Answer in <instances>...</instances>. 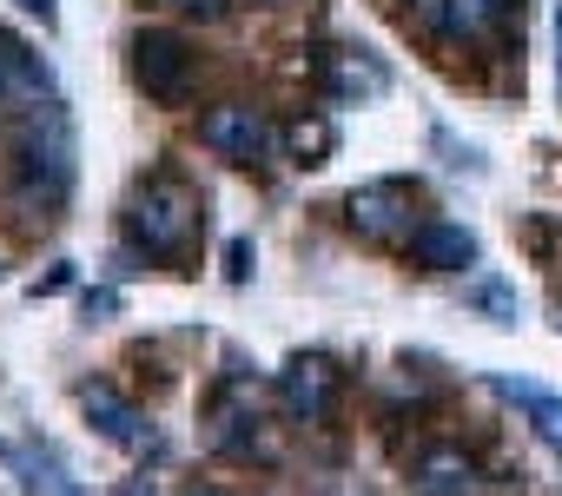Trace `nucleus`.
<instances>
[{"label":"nucleus","instance_id":"nucleus-1","mask_svg":"<svg viewBox=\"0 0 562 496\" xmlns=\"http://www.w3.org/2000/svg\"><path fill=\"white\" fill-rule=\"evenodd\" d=\"M74 192V126L67 113L47 100H34L21 139H14V179H8V199L21 218H54Z\"/></svg>","mask_w":562,"mask_h":496},{"label":"nucleus","instance_id":"nucleus-2","mask_svg":"<svg viewBox=\"0 0 562 496\" xmlns=\"http://www.w3.org/2000/svg\"><path fill=\"white\" fill-rule=\"evenodd\" d=\"M126 245L146 252V259H159V266L192 259V245H199V192L186 179H172V172L133 185V199H126Z\"/></svg>","mask_w":562,"mask_h":496},{"label":"nucleus","instance_id":"nucleus-3","mask_svg":"<svg viewBox=\"0 0 562 496\" xmlns=\"http://www.w3.org/2000/svg\"><path fill=\"white\" fill-rule=\"evenodd\" d=\"M192 47L179 41V34H166V27H146V34H133V87L146 93V100H159V106H179L186 93H192Z\"/></svg>","mask_w":562,"mask_h":496},{"label":"nucleus","instance_id":"nucleus-4","mask_svg":"<svg viewBox=\"0 0 562 496\" xmlns=\"http://www.w3.org/2000/svg\"><path fill=\"white\" fill-rule=\"evenodd\" d=\"M516 8H522V0H411V14H417L437 41H450V47L496 41V34L516 21Z\"/></svg>","mask_w":562,"mask_h":496},{"label":"nucleus","instance_id":"nucleus-5","mask_svg":"<svg viewBox=\"0 0 562 496\" xmlns=\"http://www.w3.org/2000/svg\"><path fill=\"white\" fill-rule=\"evenodd\" d=\"M345 218H351V232H358V238H378V245L411 238V232H417V192H411L404 179H371V185H351Z\"/></svg>","mask_w":562,"mask_h":496},{"label":"nucleus","instance_id":"nucleus-6","mask_svg":"<svg viewBox=\"0 0 562 496\" xmlns=\"http://www.w3.org/2000/svg\"><path fill=\"white\" fill-rule=\"evenodd\" d=\"M199 139H205L218 159H232V166H258V159H271V146H278L271 120H265L258 106H245V100L212 106V113L199 120Z\"/></svg>","mask_w":562,"mask_h":496},{"label":"nucleus","instance_id":"nucleus-7","mask_svg":"<svg viewBox=\"0 0 562 496\" xmlns=\"http://www.w3.org/2000/svg\"><path fill=\"white\" fill-rule=\"evenodd\" d=\"M338 364L331 358H292L285 371H278V397H285V410L299 417V424H325L331 410H338Z\"/></svg>","mask_w":562,"mask_h":496},{"label":"nucleus","instance_id":"nucleus-8","mask_svg":"<svg viewBox=\"0 0 562 496\" xmlns=\"http://www.w3.org/2000/svg\"><path fill=\"white\" fill-rule=\"evenodd\" d=\"M80 410H87V424H93L106 443H120V450H133V456H159V430H153L113 384H87V391H80Z\"/></svg>","mask_w":562,"mask_h":496},{"label":"nucleus","instance_id":"nucleus-9","mask_svg":"<svg viewBox=\"0 0 562 496\" xmlns=\"http://www.w3.org/2000/svg\"><path fill=\"white\" fill-rule=\"evenodd\" d=\"M318 80H325L331 100H378V93L391 87V74H384L364 47H331V54H318Z\"/></svg>","mask_w":562,"mask_h":496},{"label":"nucleus","instance_id":"nucleus-10","mask_svg":"<svg viewBox=\"0 0 562 496\" xmlns=\"http://www.w3.org/2000/svg\"><path fill=\"white\" fill-rule=\"evenodd\" d=\"M212 450L232 456V463L271 456V443H265V417H258L251 404H238V397H218V404H212Z\"/></svg>","mask_w":562,"mask_h":496},{"label":"nucleus","instance_id":"nucleus-11","mask_svg":"<svg viewBox=\"0 0 562 496\" xmlns=\"http://www.w3.org/2000/svg\"><path fill=\"white\" fill-rule=\"evenodd\" d=\"M404 245H411V259L430 266V272H463V266H476V238H470L463 225H450V218H417V232H411Z\"/></svg>","mask_w":562,"mask_h":496},{"label":"nucleus","instance_id":"nucleus-12","mask_svg":"<svg viewBox=\"0 0 562 496\" xmlns=\"http://www.w3.org/2000/svg\"><path fill=\"white\" fill-rule=\"evenodd\" d=\"M0 463L21 476V489H54V496H80V476L54 456V450H34L21 437H0Z\"/></svg>","mask_w":562,"mask_h":496},{"label":"nucleus","instance_id":"nucleus-13","mask_svg":"<svg viewBox=\"0 0 562 496\" xmlns=\"http://www.w3.org/2000/svg\"><path fill=\"white\" fill-rule=\"evenodd\" d=\"M490 391H496L503 404H516V410L536 424L542 443L562 450V397H555V391H542V384H529V377H509V371H490Z\"/></svg>","mask_w":562,"mask_h":496},{"label":"nucleus","instance_id":"nucleus-14","mask_svg":"<svg viewBox=\"0 0 562 496\" xmlns=\"http://www.w3.org/2000/svg\"><path fill=\"white\" fill-rule=\"evenodd\" d=\"M483 476H476V463L463 456V450H424L417 463H411V489H424V496H463V489H476Z\"/></svg>","mask_w":562,"mask_h":496},{"label":"nucleus","instance_id":"nucleus-15","mask_svg":"<svg viewBox=\"0 0 562 496\" xmlns=\"http://www.w3.org/2000/svg\"><path fill=\"white\" fill-rule=\"evenodd\" d=\"M41 93H47V67L21 41L0 34V106H21V100H41Z\"/></svg>","mask_w":562,"mask_h":496},{"label":"nucleus","instance_id":"nucleus-16","mask_svg":"<svg viewBox=\"0 0 562 496\" xmlns=\"http://www.w3.org/2000/svg\"><path fill=\"white\" fill-rule=\"evenodd\" d=\"M463 298L490 318V325H516L522 318V298H516V285L509 279H496V272H476L470 285H463Z\"/></svg>","mask_w":562,"mask_h":496},{"label":"nucleus","instance_id":"nucleus-17","mask_svg":"<svg viewBox=\"0 0 562 496\" xmlns=\"http://www.w3.org/2000/svg\"><path fill=\"white\" fill-rule=\"evenodd\" d=\"M285 146H292V159H299V166H325V159H331V146H338V133H331V120H318V113L305 120V113H299V120L285 126Z\"/></svg>","mask_w":562,"mask_h":496},{"label":"nucleus","instance_id":"nucleus-18","mask_svg":"<svg viewBox=\"0 0 562 496\" xmlns=\"http://www.w3.org/2000/svg\"><path fill=\"white\" fill-rule=\"evenodd\" d=\"M172 14H186V21H225V8L232 0H166Z\"/></svg>","mask_w":562,"mask_h":496},{"label":"nucleus","instance_id":"nucleus-19","mask_svg":"<svg viewBox=\"0 0 562 496\" xmlns=\"http://www.w3.org/2000/svg\"><path fill=\"white\" fill-rule=\"evenodd\" d=\"M21 8H27V14H41L47 27H54V14H60V8H54V0H21Z\"/></svg>","mask_w":562,"mask_h":496},{"label":"nucleus","instance_id":"nucleus-20","mask_svg":"<svg viewBox=\"0 0 562 496\" xmlns=\"http://www.w3.org/2000/svg\"><path fill=\"white\" fill-rule=\"evenodd\" d=\"M555 74H562V8H555Z\"/></svg>","mask_w":562,"mask_h":496}]
</instances>
